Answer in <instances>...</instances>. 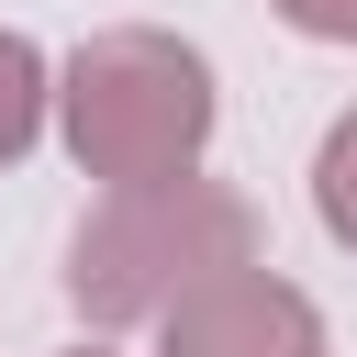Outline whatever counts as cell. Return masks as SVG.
Masks as SVG:
<instances>
[{
	"instance_id": "277c9868",
	"label": "cell",
	"mask_w": 357,
	"mask_h": 357,
	"mask_svg": "<svg viewBox=\"0 0 357 357\" xmlns=\"http://www.w3.org/2000/svg\"><path fill=\"white\" fill-rule=\"evenodd\" d=\"M45 112H56V78H45L33 33H0V167L45 134Z\"/></svg>"
},
{
	"instance_id": "3957f363",
	"label": "cell",
	"mask_w": 357,
	"mask_h": 357,
	"mask_svg": "<svg viewBox=\"0 0 357 357\" xmlns=\"http://www.w3.org/2000/svg\"><path fill=\"white\" fill-rule=\"evenodd\" d=\"M156 357H324V312L290 279L234 268V279H212L201 301H178L156 324Z\"/></svg>"
},
{
	"instance_id": "8992f818",
	"label": "cell",
	"mask_w": 357,
	"mask_h": 357,
	"mask_svg": "<svg viewBox=\"0 0 357 357\" xmlns=\"http://www.w3.org/2000/svg\"><path fill=\"white\" fill-rule=\"evenodd\" d=\"M290 33H312V45H357V0H268Z\"/></svg>"
},
{
	"instance_id": "6da1fadb",
	"label": "cell",
	"mask_w": 357,
	"mask_h": 357,
	"mask_svg": "<svg viewBox=\"0 0 357 357\" xmlns=\"http://www.w3.org/2000/svg\"><path fill=\"white\" fill-rule=\"evenodd\" d=\"M56 123H67V156L100 178V201L178 190L201 178V145H212V67L156 22H112L56 67Z\"/></svg>"
},
{
	"instance_id": "7a4b0ae2",
	"label": "cell",
	"mask_w": 357,
	"mask_h": 357,
	"mask_svg": "<svg viewBox=\"0 0 357 357\" xmlns=\"http://www.w3.org/2000/svg\"><path fill=\"white\" fill-rule=\"evenodd\" d=\"M257 268V212L223 178H178V190H112L78 234H67V301L89 324H167L178 301H201L212 279Z\"/></svg>"
},
{
	"instance_id": "5b68a950",
	"label": "cell",
	"mask_w": 357,
	"mask_h": 357,
	"mask_svg": "<svg viewBox=\"0 0 357 357\" xmlns=\"http://www.w3.org/2000/svg\"><path fill=\"white\" fill-rule=\"evenodd\" d=\"M312 212H324V234L357 257V112H335V123H324V156H312Z\"/></svg>"
}]
</instances>
